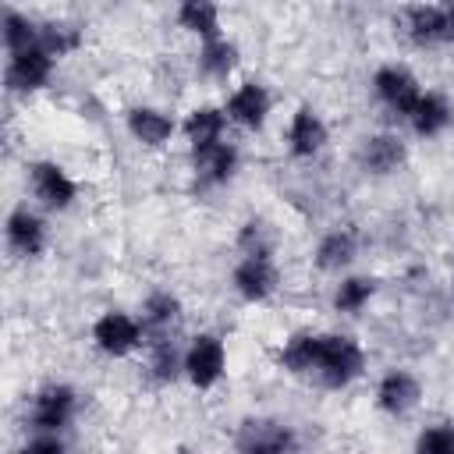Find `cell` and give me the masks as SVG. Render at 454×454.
Segmentation results:
<instances>
[{
    "label": "cell",
    "mask_w": 454,
    "mask_h": 454,
    "mask_svg": "<svg viewBox=\"0 0 454 454\" xmlns=\"http://www.w3.org/2000/svg\"><path fill=\"white\" fill-rule=\"evenodd\" d=\"M174 25L184 35L199 39V43H209V39L227 35L223 32V11L213 0H184V4H177L174 7Z\"/></svg>",
    "instance_id": "24"
},
{
    "label": "cell",
    "mask_w": 454,
    "mask_h": 454,
    "mask_svg": "<svg viewBox=\"0 0 454 454\" xmlns=\"http://www.w3.org/2000/svg\"><path fill=\"white\" fill-rule=\"evenodd\" d=\"M238 255H277V238L262 216H248L238 227Z\"/></svg>",
    "instance_id": "30"
},
{
    "label": "cell",
    "mask_w": 454,
    "mask_h": 454,
    "mask_svg": "<svg viewBox=\"0 0 454 454\" xmlns=\"http://www.w3.org/2000/svg\"><path fill=\"white\" fill-rule=\"evenodd\" d=\"M422 394H426V383H422V376L415 369L390 365L372 383V408L397 422V419H408L422 404Z\"/></svg>",
    "instance_id": "9"
},
{
    "label": "cell",
    "mask_w": 454,
    "mask_h": 454,
    "mask_svg": "<svg viewBox=\"0 0 454 454\" xmlns=\"http://www.w3.org/2000/svg\"><path fill=\"white\" fill-rule=\"evenodd\" d=\"M39 28H43V21L32 18L28 11L4 7L0 11V43H4V53H21V50L39 46Z\"/></svg>",
    "instance_id": "27"
},
{
    "label": "cell",
    "mask_w": 454,
    "mask_h": 454,
    "mask_svg": "<svg viewBox=\"0 0 454 454\" xmlns=\"http://www.w3.org/2000/svg\"><path fill=\"white\" fill-rule=\"evenodd\" d=\"M177 454H195V450L192 447H177Z\"/></svg>",
    "instance_id": "33"
},
{
    "label": "cell",
    "mask_w": 454,
    "mask_h": 454,
    "mask_svg": "<svg viewBox=\"0 0 454 454\" xmlns=\"http://www.w3.org/2000/svg\"><path fill=\"white\" fill-rule=\"evenodd\" d=\"M301 429L284 415H245L234 426L231 450L234 454H301Z\"/></svg>",
    "instance_id": "3"
},
{
    "label": "cell",
    "mask_w": 454,
    "mask_h": 454,
    "mask_svg": "<svg viewBox=\"0 0 454 454\" xmlns=\"http://www.w3.org/2000/svg\"><path fill=\"white\" fill-rule=\"evenodd\" d=\"M188 163H192V177L202 192H220L227 188L238 170H241V149L238 142H220L213 149H202V153H188Z\"/></svg>",
    "instance_id": "17"
},
{
    "label": "cell",
    "mask_w": 454,
    "mask_h": 454,
    "mask_svg": "<svg viewBox=\"0 0 454 454\" xmlns=\"http://www.w3.org/2000/svg\"><path fill=\"white\" fill-rule=\"evenodd\" d=\"M447 46H454V4H447Z\"/></svg>",
    "instance_id": "32"
},
{
    "label": "cell",
    "mask_w": 454,
    "mask_h": 454,
    "mask_svg": "<svg viewBox=\"0 0 454 454\" xmlns=\"http://www.w3.org/2000/svg\"><path fill=\"white\" fill-rule=\"evenodd\" d=\"M138 319H142L149 340H167L177 333V326L184 319V301L170 287H153L138 305Z\"/></svg>",
    "instance_id": "20"
},
{
    "label": "cell",
    "mask_w": 454,
    "mask_h": 454,
    "mask_svg": "<svg viewBox=\"0 0 454 454\" xmlns=\"http://www.w3.org/2000/svg\"><path fill=\"white\" fill-rule=\"evenodd\" d=\"M145 376L156 387H170V383L184 380V344H177L174 337L149 340L145 344Z\"/></svg>",
    "instance_id": "26"
},
{
    "label": "cell",
    "mask_w": 454,
    "mask_h": 454,
    "mask_svg": "<svg viewBox=\"0 0 454 454\" xmlns=\"http://www.w3.org/2000/svg\"><path fill=\"white\" fill-rule=\"evenodd\" d=\"M231 291L245 305H266L280 291L277 255H238L231 266Z\"/></svg>",
    "instance_id": "11"
},
{
    "label": "cell",
    "mask_w": 454,
    "mask_h": 454,
    "mask_svg": "<svg viewBox=\"0 0 454 454\" xmlns=\"http://www.w3.org/2000/svg\"><path fill=\"white\" fill-rule=\"evenodd\" d=\"M227 340L216 330H199L184 340V383L199 394H209L227 376Z\"/></svg>",
    "instance_id": "6"
},
{
    "label": "cell",
    "mask_w": 454,
    "mask_h": 454,
    "mask_svg": "<svg viewBox=\"0 0 454 454\" xmlns=\"http://www.w3.org/2000/svg\"><path fill=\"white\" fill-rule=\"evenodd\" d=\"M25 192H28V202L35 209L53 216V213H67L78 202L82 184L74 181V174L60 160L39 156V160L25 163Z\"/></svg>",
    "instance_id": "4"
},
{
    "label": "cell",
    "mask_w": 454,
    "mask_h": 454,
    "mask_svg": "<svg viewBox=\"0 0 454 454\" xmlns=\"http://www.w3.org/2000/svg\"><path fill=\"white\" fill-rule=\"evenodd\" d=\"M358 252H362V234H358V227H355V223H337V227H330L326 234H319V241H316V248H312V266H316L323 277H333V280H337V277L351 273Z\"/></svg>",
    "instance_id": "16"
},
{
    "label": "cell",
    "mask_w": 454,
    "mask_h": 454,
    "mask_svg": "<svg viewBox=\"0 0 454 454\" xmlns=\"http://www.w3.org/2000/svg\"><path fill=\"white\" fill-rule=\"evenodd\" d=\"M319 340H323V330H294V333H287L280 340V348H277V369L287 372L291 380L312 383L316 362H319Z\"/></svg>",
    "instance_id": "21"
},
{
    "label": "cell",
    "mask_w": 454,
    "mask_h": 454,
    "mask_svg": "<svg viewBox=\"0 0 454 454\" xmlns=\"http://www.w3.org/2000/svg\"><path fill=\"white\" fill-rule=\"evenodd\" d=\"M330 145V124L312 103H298L284 124V153L294 163H312Z\"/></svg>",
    "instance_id": "10"
},
{
    "label": "cell",
    "mask_w": 454,
    "mask_h": 454,
    "mask_svg": "<svg viewBox=\"0 0 454 454\" xmlns=\"http://www.w3.org/2000/svg\"><path fill=\"white\" fill-rule=\"evenodd\" d=\"M401 32L415 50L447 46V4H411L401 11Z\"/></svg>",
    "instance_id": "19"
},
{
    "label": "cell",
    "mask_w": 454,
    "mask_h": 454,
    "mask_svg": "<svg viewBox=\"0 0 454 454\" xmlns=\"http://www.w3.org/2000/svg\"><path fill=\"white\" fill-rule=\"evenodd\" d=\"M404 163H408V142L397 131H369L355 145V167L365 177H376V181L394 177L404 170Z\"/></svg>",
    "instance_id": "13"
},
{
    "label": "cell",
    "mask_w": 454,
    "mask_h": 454,
    "mask_svg": "<svg viewBox=\"0 0 454 454\" xmlns=\"http://www.w3.org/2000/svg\"><path fill=\"white\" fill-rule=\"evenodd\" d=\"M53 74H57V60L43 46H32V50H21V53H7V60H4V89H7V96H35L53 82Z\"/></svg>",
    "instance_id": "14"
},
{
    "label": "cell",
    "mask_w": 454,
    "mask_h": 454,
    "mask_svg": "<svg viewBox=\"0 0 454 454\" xmlns=\"http://www.w3.org/2000/svg\"><path fill=\"white\" fill-rule=\"evenodd\" d=\"M376 291H380L376 277H369V273H344V277H337V284L330 291V309L337 316H362L372 305Z\"/></svg>",
    "instance_id": "25"
},
{
    "label": "cell",
    "mask_w": 454,
    "mask_h": 454,
    "mask_svg": "<svg viewBox=\"0 0 454 454\" xmlns=\"http://www.w3.org/2000/svg\"><path fill=\"white\" fill-rule=\"evenodd\" d=\"M227 114H223V103H199L192 110H184L181 117V138L188 145V153H202V149H213L220 142H227Z\"/></svg>",
    "instance_id": "18"
},
{
    "label": "cell",
    "mask_w": 454,
    "mask_h": 454,
    "mask_svg": "<svg viewBox=\"0 0 454 454\" xmlns=\"http://www.w3.org/2000/svg\"><path fill=\"white\" fill-rule=\"evenodd\" d=\"M223 114H227L231 128L259 135L273 114V89L259 78H241L238 85H231V92L223 99Z\"/></svg>",
    "instance_id": "12"
},
{
    "label": "cell",
    "mask_w": 454,
    "mask_h": 454,
    "mask_svg": "<svg viewBox=\"0 0 454 454\" xmlns=\"http://www.w3.org/2000/svg\"><path fill=\"white\" fill-rule=\"evenodd\" d=\"M14 454H71L64 436H46V433H25V440L14 447Z\"/></svg>",
    "instance_id": "31"
},
{
    "label": "cell",
    "mask_w": 454,
    "mask_h": 454,
    "mask_svg": "<svg viewBox=\"0 0 454 454\" xmlns=\"http://www.w3.org/2000/svg\"><path fill=\"white\" fill-rule=\"evenodd\" d=\"M369 355L362 348V340L348 330H323L319 340V362H316V376L312 383L319 390H348L365 376Z\"/></svg>",
    "instance_id": "1"
},
{
    "label": "cell",
    "mask_w": 454,
    "mask_h": 454,
    "mask_svg": "<svg viewBox=\"0 0 454 454\" xmlns=\"http://www.w3.org/2000/svg\"><path fill=\"white\" fill-rule=\"evenodd\" d=\"M238 67H241V46L231 35L199 43V50H195V74L199 78H206V82H231L238 74Z\"/></svg>",
    "instance_id": "23"
},
{
    "label": "cell",
    "mask_w": 454,
    "mask_h": 454,
    "mask_svg": "<svg viewBox=\"0 0 454 454\" xmlns=\"http://www.w3.org/2000/svg\"><path fill=\"white\" fill-rule=\"evenodd\" d=\"M369 89H372V99L394 117V121H408V114L415 110L419 96L426 92V85L419 82V74L401 64V60H387L380 64L372 74H369Z\"/></svg>",
    "instance_id": "7"
},
{
    "label": "cell",
    "mask_w": 454,
    "mask_h": 454,
    "mask_svg": "<svg viewBox=\"0 0 454 454\" xmlns=\"http://www.w3.org/2000/svg\"><path fill=\"white\" fill-rule=\"evenodd\" d=\"M411 454H454V419L426 422L411 440Z\"/></svg>",
    "instance_id": "29"
},
{
    "label": "cell",
    "mask_w": 454,
    "mask_h": 454,
    "mask_svg": "<svg viewBox=\"0 0 454 454\" xmlns=\"http://www.w3.org/2000/svg\"><path fill=\"white\" fill-rule=\"evenodd\" d=\"M450 124H454V103H450L447 92H440V89H426V92L419 96L415 110H411L408 121H404V128H408L415 138H422V142L447 135Z\"/></svg>",
    "instance_id": "22"
},
{
    "label": "cell",
    "mask_w": 454,
    "mask_h": 454,
    "mask_svg": "<svg viewBox=\"0 0 454 454\" xmlns=\"http://www.w3.org/2000/svg\"><path fill=\"white\" fill-rule=\"evenodd\" d=\"M4 245L14 259L32 262L50 248V216L35 209L28 199L14 202L4 216Z\"/></svg>",
    "instance_id": "8"
},
{
    "label": "cell",
    "mask_w": 454,
    "mask_h": 454,
    "mask_svg": "<svg viewBox=\"0 0 454 454\" xmlns=\"http://www.w3.org/2000/svg\"><path fill=\"white\" fill-rule=\"evenodd\" d=\"M89 340L96 348V355L110 358V362H121V358H131L138 351H145L149 344V333L138 319V312H128V309H103L92 326H89Z\"/></svg>",
    "instance_id": "5"
},
{
    "label": "cell",
    "mask_w": 454,
    "mask_h": 454,
    "mask_svg": "<svg viewBox=\"0 0 454 454\" xmlns=\"http://www.w3.org/2000/svg\"><path fill=\"white\" fill-rule=\"evenodd\" d=\"M82 411V390L67 380L39 383L25 401V433L64 436Z\"/></svg>",
    "instance_id": "2"
},
{
    "label": "cell",
    "mask_w": 454,
    "mask_h": 454,
    "mask_svg": "<svg viewBox=\"0 0 454 454\" xmlns=\"http://www.w3.org/2000/svg\"><path fill=\"white\" fill-rule=\"evenodd\" d=\"M124 131L138 149H167L174 135H181V121L156 106V103H135L124 110Z\"/></svg>",
    "instance_id": "15"
},
{
    "label": "cell",
    "mask_w": 454,
    "mask_h": 454,
    "mask_svg": "<svg viewBox=\"0 0 454 454\" xmlns=\"http://www.w3.org/2000/svg\"><path fill=\"white\" fill-rule=\"evenodd\" d=\"M82 43H85V32H82V25H74V21L53 18V21H43V28H39V46H43L57 64H60L64 57H71Z\"/></svg>",
    "instance_id": "28"
}]
</instances>
